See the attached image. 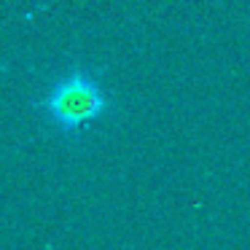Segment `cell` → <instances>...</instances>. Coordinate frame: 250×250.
Returning a JSON list of instances; mask_svg holds the SVG:
<instances>
[{
  "label": "cell",
  "mask_w": 250,
  "mask_h": 250,
  "mask_svg": "<svg viewBox=\"0 0 250 250\" xmlns=\"http://www.w3.org/2000/svg\"><path fill=\"white\" fill-rule=\"evenodd\" d=\"M43 124L62 140H81L86 132L110 119L116 108L113 92L105 83V70L73 62L33 103Z\"/></svg>",
  "instance_id": "cell-1"
}]
</instances>
